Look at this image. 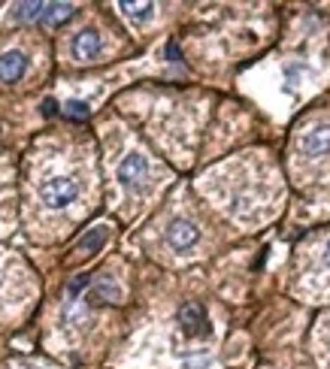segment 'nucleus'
<instances>
[{
	"mask_svg": "<svg viewBox=\"0 0 330 369\" xmlns=\"http://www.w3.org/2000/svg\"><path fill=\"white\" fill-rule=\"evenodd\" d=\"M94 290H97V297H100V300H119V288H115L106 276H103L100 281H97V288H94Z\"/></svg>",
	"mask_w": 330,
	"mask_h": 369,
	"instance_id": "obj_11",
	"label": "nucleus"
},
{
	"mask_svg": "<svg viewBox=\"0 0 330 369\" xmlns=\"http://www.w3.org/2000/svg\"><path fill=\"white\" fill-rule=\"evenodd\" d=\"M100 52H103V43H100V34L97 31L76 34V40H73V58L76 61H94Z\"/></svg>",
	"mask_w": 330,
	"mask_h": 369,
	"instance_id": "obj_5",
	"label": "nucleus"
},
{
	"mask_svg": "<svg viewBox=\"0 0 330 369\" xmlns=\"http://www.w3.org/2000/svg\"><path fill=\"white\" fill-rule=\"evenodd\" d=\"M167 242L173 251H191L194 246L200 242V230L191 224L185 218H176L173 224L167 227Z\"/></svg>",
	"mask_w": 330,
	"mask_h": 369,
	"instance_id": "obj_4",
	"label": "nucleus"
},
{
	"mask_svg": "<svg viewBox=\"0 0 330 369\" xmlns=\"http://www.w3.org/2000/svg\"><path fill=\"white\" fill-rule=\"evenodd\" d=\"M40 200L48 209H67L79 200V182L70 173H52L40 182Z\"/></svg>",
	"mask_w": 330,
	"mask_h": 369,
	"instance_id": "obj_1",
	"label": "nucleus"
},
{
	"mask_svg": "<svg viewBox=\"0 0 330 369\" xmlns=\"http://www.w3.org/2000/svg\"><path fill=\"white\" fill-rule=\"evenodd\" d=\"M179 324L188 336H197L206 330V315H203V309L197 303H188V306H182V312H179Z\"/></svg>",
	"mask_w": 330,
	"mask_h": 369,
	"instance_id": "obj_7",
	"label": "nucleus"
},
{
	"mask_svg": "<svg viewBox=\"0 0 330 369\" xmlns=\"http://www.w3.org/2000/svg\"><path fill=\"white\" fill-rule=\"evenodd\" d=\"M297 145L306 161H324L330 154V124H312V128H306V133L300 137Z\"/></svg>",
	"mask_w": 330,
	"mask_h": 369,
	"instance_id": "obj_3",
	"label": "nucleus"
},
{
	"mask_svg": "<svg viewBox=\"0 0 330 369\" xmlns=\"http://www.w3.org/2000/svg\"><path fill=\"white\" fill-rule=\"evenodd\" d=\"M124 15L131 18V22H137V25H143V22H149V18L154 15V6L152 4H121L119 6Z\"/></svg>",
	"mask_w": 330,
	"mask_h": 369,
	"instance_id": "obj_9",
	"label": "nucleus"
},
{
	"mask_svg": "<svg viewBox=\"0 0 330 369\" xmlns=\"http://www.w3.org/2000/svg\"><path fill=\"white\" fill-rule=\"evenodd\" d=\"M22 369H40V366H22Z\"/></svg>",
	"mask_w": 330,
	"mask_h": 369,
	"instance_id": "obj_14",
	"label": "nucleus"
},
{
	"mask_svg": "<svg viewBox=\"0 0 330 369\" xmlns=\"http://www.w3.org/2000/svg\"><path fill=\"white\" fill-rule=\"evenodd\" d=\"M27 70V58L22 52H6L0 55V79L4 82H18Z\"/></svg>",
	"mask_w": 330,
	"mask_h": 369,
	"instance_id": "obj_6",
	"label": "nucleus"
},
{
	"mask_svg": "<svg viewBox=\"0 0 330 369\" xmlns=\"http://www.w3.org/2000/svg\"><path fill=\"white\" fill-rule=\"evenodd\" d=\"M64 112L70 115V119H85V115H88V106L79 103V100H70V103H67V109H64Z\"/></svg>",
	"mask_w": 330,
	"mask_h": 369,
	"instance_id": "obj_12",
	"label": "nucleus"
},
{
	"mask_svg": "<svg viewBox=\"0 0 330 369\" xmlns=\"http://www.w3.org/2000/svg\"><path fill=\"white\" fill-rule=\"evenodd\" d=\"M46 13H48V4H18V6H13V15L18 22H46Z\"/></svg>",
	"mask_w": 330,
	"mask_h": 369,
	"instance_id": "obj_8",
	"label": "nucleus"
},
{
	"mask_svg": "<svg viewBox=\"0 0 330 369\" xmlns=\"http://www.w3.org/2000/svg\"><path fill=\"white\" fill-rule=\"evenodd\" d=\"M103 239H106V227H94L88 236H82L79 239V251H94V248H100L103 246Z\"/></svg>",
	"mask_w": 330,
	"mask_h": 369,
	"instance_id": "obj_10",
	"label": "nucleus"
},
{
	"mask_svg": "<svg viewBox=\"0 0 330 369\" xmlns=\"http://www.w3.org/2000/svg\"><path fill=\"white\" fill-rule=\"evenodd\" d=\"M149 176H152V167H149V161H145V154L128 152L121 158V163H119V182L124 184V188L137 191V188H143V184L149 182Z\"/></svg>",
	"mask_w": 330,
	"mask_h": 369,
	"instance_id": "obj_2",
	"label": "nucleus"
},
{
	"mask_svg": "<svg viewBox=\"0 0 330 369\" xmlns=\"http://www.w3.org/2000/svg\"><path fill=\"white\" fill-rule=\"evenodd\" d=\"M322 264H324V267H330V239L324 242V248H322Z\"/></svg>",
	"mask_w": 330,
	"mask_h": 369,
	"instance_id": "obj_13",
	"label": "nucleus"
}]
</instances>
